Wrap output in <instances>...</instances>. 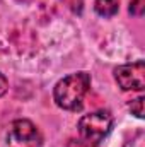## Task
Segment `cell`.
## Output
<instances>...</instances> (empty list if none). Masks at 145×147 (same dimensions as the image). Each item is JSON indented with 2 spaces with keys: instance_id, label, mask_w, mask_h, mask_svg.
<instances>
[{
  "instance_id": "obj_1",
  "label": "cell",
  "mask_w": 145,
  "mask_h": 147,
  "mask_svg": "<svg viewBox=\"0 0 145 147\" xmlns=\"http://www.w3.org/2000/svg\"><path fill=\"white\" fill-rule=\"evenodd\" d=\"M91 87V75L87 72H77L63 77L53 89V99L56 106L67 111L82 110L84 98Z\"/></svg>"
},
{
  "instance_id": "obj_2",
  "label": "cell",
  "mask_w": 145,
  "mask_h": 147,
  "mask_svg": "<svg viewBox=\"0 0 145 147\" xmlns=\"http://www.w3.org/2000/svg\"><path fill=\"white\" fill-rule=\"evenodd\" d=\"M79 135L84 142L91 146H97L103 142L113 128V116L109 111H94L89 115H84L79 120Z\"/></svg>"
},
{
  "instance_id": "obj_3",
  "label": "cell",
  "mask_w": 145,
  "mask_h": 147,
  "mask_svg": "<svg viewBox=\"0 0 145 147\" xmlns=\"http://www.w3.org/2000/svg\"><path fill=\"white\" fill-rule=\"evenodd\" d=\"M43 135L38 127L26 118L15 120L7 130V147H41Z\"/></svg>"
},
{
  "instance_id": "obj_4",
  "label": "cell",
  "mask_w": 145,
  "mask_h": 147,
  "mask_svg": "<svg viewBox=\"0 0 145 147\" xmlns=\"http://www.w3.org/2000/svg\"><path fill=\"white\" fill-rule=\"evenodd\" d=\"M114 79L123 91H144L145 89V63L144 60L119 65L114 69Z\"/></svg>"
},
{
  "instance_id": "obj_5",
  "label": "cell",
  "mask_w": 145,
  "mask_h": 147,
  "mask_svg": "<svg viewBox=\"0 0 145 147\" xmlns=\"http://www.w3.org/2000/svg\"><path fill=\"white\" fill-rule=\"evenodd\" d=\"M94 9L103 17H113L119 9V0H96Z\"/></svg>"
},
{
  "instance_id": "obj_6",
  "label": "cell",
  "mask_w": 145,
  "mask_h": 147,
  "mask_svg": "<svg viewBox=\"0 0 145 147\" xmlns=\"http://www.w3.org/2000/svg\"><path fill=\"white\" fill-rule=\"evenodd\" d=\"M128 106H130L132 113H133L137 118H144V98H137V99H133Z\"/></svg>"
},
{
  "instance_id": "obj_7",
  "label": "cell",
  "mask_w": 145,
  "mask_h": 147,
  "mask_svg": "<svg viewBox=\"0 0 145 147\" xmlns=\"http://www.w3.org/2000/svg\"><path fill=\"white\" fill-rule=\"evenodd\" d=\"M144 12H145V0H132L130 2V14L132 16L140 17V16H144Z\"/></svg>"
},
{
  "instance_id": "obj_8",
  "label": "cell",
  "mask_w": 145,
  "mask_h": 147,
  "mask_svg": "<svg viewBox=\"0 0 145 147\" xmlns=\"http://www.w3.org/2000/svg\"><path fill=\"white\" fill-rule=\"evenodd\" d=\"M123 147H145V134L144 132H137Z\"/></svg>"
},
{
  "instance_id": "obj_9",
  "label": "cell",
  "mask_w": 145,
  "mask_h": 147,
  "mask_svg": "<svg viewBox=\"0 0 145 147\" xmlns=\"http://www.w3.org/2000/svg\"><path fill=\"white\" fill-rule=\"evenodd\" d=\"M67 147H96V146H91V144L84 142L82 139H79V140H75V139H72V140H68V144H67Z\"/></svg>"
},
{
  "instance_id": "obj_10",
  "label": "cell",
  "mask_w": 145,
  "mask_h": 147,
  "mask_svg": "<svg viewBox=\"0 0 145 147\" xmlns=\"http://www.w3.org/2000/svg\"><path fill=\"white\" fill-rule=\"evenodd\" d=\"M7 89H9V82H7V79L0 74V98L7 92Z\"/></svg>"
}]
</instances>
